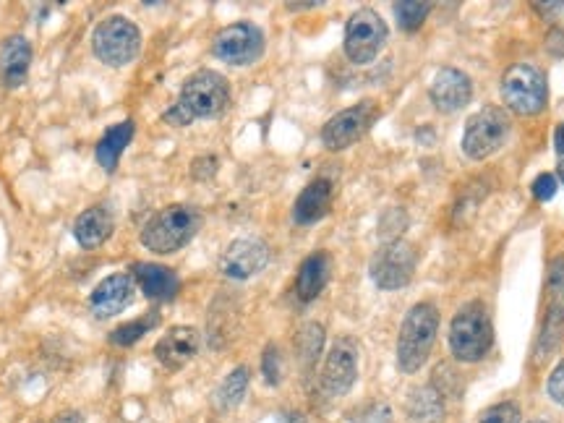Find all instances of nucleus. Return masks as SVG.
Wrapping results in <instances>:
<instances>
[{
  "label": "nucleus",
  "mask_w": 564,
  "mask_h": 423,
  "mask_svg": "<svg viewBox=\"0 0 564 423\" xmlns=\"http://www.w3.org/2000/svg\"><path fill=\"white\" fill-rule=\"evenodd\" d=\"M358 343L353 337H337L322 369V390L332 397H343L353 390L358 379Z\"/></svg>",
  "instance_id": "13"
},
{
  "label": "nucleus",
  "mask_w": 564,
  "mask_h": 423,
  "mask_svg": "<svg viewBox=\"0 0 564 423\" xmlns=\"http://www.w3.org/2000/svg\"><path fill=\"white\" fill-rule=\"evenodd\" d=\"M418 254L408 241H392L384 243L382 249L371 256L369 275L376 288L382 290H400L405 288L413 275H416Z\"/></svg>",
  "instance_id": "9"
},
{
  "label": "nucleus",
  "mask_w": 564,
  "mask_h": 423,
  "mask_svg": "<svg viewBox=\"0 0 564 423\" xmlns=\"http://www.w3.org/2000/svg\"><path fill=\"white\" fill-rule=\"evenodd\" d=\"M215 173H217V157L215 155L196 157L194 165H191V175H194L196 181H209V178H212Z\"/></svg>",
  "instance_id": "34"
},
{
  "label": "nucleus",
  "mask_w": 564,
  "mask_h": 423,
  "mask_svg": "<svg viewBox=\"0 0 564 423\" xmlns=\"http://www.w3.org/2000/svg\"><path fill=\"white\" fill-rule=\"evenodd\" d=\"M376 115H379V105L374 100H361L356 105H350V108L340 110L322 126L324 147L332 149V152L353 147L356 141H361L363 136L369 134Z\"/></svg>",
  "instance_id": "11"
},
{
  "label": "nucleus",
  "mask_w": 564,
  "mask_h": 423,
  "mask_svg": "<svg viewBox=\"0 0 564 423\" xmlns=\"http://www.w3.org/2000/svg\"><path fill=\"white\" fill-rule=\"evenodd\" d=\"M324 345V329L319 324H306L303 332L298 335V356H301V366L303 369H311L322 353Z\"/></svg>",
  "instance_id": "27"
},
{
  "label": "nucleus",
  "mask_w": 564,
  "mask_h": 423,
  "mask_svg": "<svg viewBox=\"0 0 564 423\" xmlns=\"http://www.w3.org/2000/svg\"><path fill=\"white\" fill-rule=\"evenodd\" d=\"M316 6H322V3H285L288 11H306V8H316Z\"/></svg>",
  "instance_id": "37"
},
{
  "label": "nucleus",
  "mask_w": 564,
  "mask_h": 423,
  "mask_svg": "<svg viewBox=\"0 0 564 423\" xmlns=\"http://www.w3.org/2000/svg\"><path fill=\"white\" fill-rule=\"evenodd\" d=\"M546 390H549V397L557 405L564 408V358L554 366V371L549 374V382H546Z\"/></svg>",
  "instance_id": "33"
},
{
  "label": "nucleus",
  "mask_w": 564,
  "mask_h": 423,
  "mask_svg": "<svg viewBox=\"0 0 564 423\" xmlns=\"http://www.w3.org/2000/svg\"><path fill=\"white\" fill-rule=\"evenodd\" d=\"M431 102L439 113H457L473 97V81L468 74L457 71V68H442L434 81H431Z\"/></svg>",
  "instance_id": "16"
},
{
  "label": "nucleus",
  "mask_w": 564,
  "mask_h": 423,
  "mask_svg": "<svg viewBox=\"0 0 564 423\" xmlns=\"http://www.w3.org/2000/svg\"><path fill=\"white\" fill-rule=\"evenodd\" d=\"M202 348V335L194 327H173L155 345V358L168 371L183 369Z\"/></svg>",
  "instance_id": "17"
},
{
  "label": "nucleus",
  "mask_w": 564,
  "mask_h": 423,
  "mask_svg": "<svg viewBox=\"0 0 564 423\" xmlns=\"http://www.w3.org/2000/svg\"><path fill=\"white\" fill-rule=\"evenodd\" d=\"M546 316L541 337L536 345V358L544 361L562 345L564 337V256H557L549 269V285H546Z\"/></svg>",
  "instance_id": "12"
},
{
  "label": "nucleus",
  "mask_w": 564,
  "mask_h": 423,
  "mask_svg": "<svg viewBox=\"0 0 564 423\" xmlns=\"http://www.w3.org/2000/svg\"><path fill=\"white\" fill-rule=\"evenodd\" d=\"M230 105V81L217 71H196L188 76L181 87V97L175 102V108L181 110L186 123L194 121H212L220 118Z\"/></svg>",
  "instance_id": "3"
},
{
  "label": "nucleus",
  "mask_w": 564,
  "mask_h": 423,
  "mask_svg": "<svg viewBox=\"0 0 564 423\" xmlns=\"http://www.w3.org/2000/svg\"><path fill=\"white\" fill-rule=\"evenodd\" d=\"M32 58V42L24 34H8L6 40L0 42V81H3V87H21L29 76Z\"/></svg>",
  "instance_id": "18"
},
{
  "label": "nucleus",
  "mask_w": 564,
  "mask_h": 423,
  "mask_svg": "<svg viewBox=\"0 0 564 423\" xmlns=\"http://www.w3.org/2000/svg\"><path fill=\"white\" fill-rule=\"evenodd\" d=\"M410 416L418 423H437V418L442 416V397L437 395V390H418L410 397Z\"/></svg>",
  "instance_id": "25"
},
{
  "label": "nucleus",
  "mask_w": 564,
  "mask_h": 423,
  "mask_svg": "<svg viewBox=\"0 0 564 423\" xmlns=\"http://www.w3.org/2000/svg\"><path fill=\"white\" fill-rule=\"evenodd\" d=\"M329 277H332V256L327 251H314L303 259L301 269L296 277V293L303 303H311L322 296L327 288Z\"/></svg>",
  "instance_id": "22"
},
{
  "label": "nucleus",
  "mask_w": 564,
  "mask_h": 423,
  "mask_svg": "<svg viewBox=\"0 0 564 423\" xmlns=\"http://www.w3.org/2000/svg\"><path fill=\"white\" fill-rule=\"evenodd\" d=\"M136 134V123L134 121H121L110 126L102 139L97 141V149H94V160L100 165L102 170L108 175H113L118 170V162H121V155L126 152V147L131 144Z\"/></svg>",
  "instance_id": "23"
},
{
  "label": "nucleus",
  "mask_w": 564,
  "mask_h": 423,
  "mask_svg": "<svg viewBox=\"0 0 564 423\" xmlns=\"http://www.w3.org/2000/svg\"><path fill=\"white\" fill-rule=\"evenodd\" d=\"M155 319L157 314H149L144 316V319H134V322H126L121 324V327H115L108 335L110 345H115V348H131V345H136L141 337L147 335L149 329L155 327L157 324Z\"/></svg>",
  "instance_id": "26"
},
{
  "label": "nucleus",
  "mask_w": 564,
  "mask_h": 423,
  "mask_svg": "<svg viewBox=\"0 0 564 423\" xmlns=\"http://www.w3.org/2000/svg\"><path fill=\"white\" fill-rule=\"evenodd\" d=\"M131 277L136 280V285L141 288V293L149 298V301H173L181 290V280L175 275L170 267H162V264L152 262H141L131 267Z\"/></svg>",
  "instance_id": "21"
},
{
  "label": "nucleus",
  "mask_w": 564,
  "mask_h": 423,
  "mask_svg": "<svg viewBox=\"0 0 564 423\" xmlns=\"http://www.w3.org/2000/svg\"><path fill=\"white\" fill-rule=\"evenodd\" d=\"M494 345L491 316L481 301L465 303L450 324V350L460 363H476L489 356Z\"/></svg>",
  "instance_id": "4"
},
{
  "label": "nucleus",
  "mask_w": 564,
  "mask_h": 423,
  "mask_svg": "<svg viewBox=\"0 0 564 423\" xmlns=\"http://www.w3.org/2000/svg\"><path fill=\"white\" fill-rule=\"evenodd\" d=\"M502 100L517 115H536L546 108L549 84L536 66L517 63L502 76Z\"/></svg>",
  "instance_id": "6"
},
{
  "label": "nucleus",
  "mask_w": 564,
  "mask_h": 423,
  "mask_svg": "<svg viewBox=\"0 0 564 423\" xmlns=\"http://www.w3.org/2000/svg\"><path fill=\"white\" fill-rule=\"evenodd\" d=\"M332 194H335V186H332L329 178L311 181L298 194L296 204H293V222L301 225V228H309V225H316L319 220H324L329 209H332Z\"/></svg>",
  "instance_id": "20"
},
{
  "label": "nucleus",
  "mask_w": 564,
  "mask_h": 423,
  "mask_svg": "<svg viewBox=\"0 0 564 423\" xmlns=\"http://www.w3.org/2000/svg\"><path fill=\"white\" fill-rule=\"evenodd\" d=\"M554 149H557V155L564 160V123L557 128V134H554Z\"/></svg>",
  "instance_id": "36"
},
{
  "label": "nucleus",
  "mask_w": 564,
  "mask_h": 423,
  "mask_svg": "<svg viewBox=\"0 0 564 423\" xmlns=\"http://www.w3.org/2000/svg\"><path fill=\"white\" fill-rule=\"evenodd\" d=\"M92 50L110 68L128 66L141 50V32L128 16L113 14L102 19L92 34Z\"/></svg>",
  "instance_id": "5"
},
{
  "label": "nucleus",
  "mask_w": 564,
  "mask_h": 423,
  "mask_svg": "<svg viewBox=\"0 0 564 423\" xmlns=\"http://www.w3.org/2000/svg\"><path fill=\"white\" fill-rule=\"evenodd\" d=\"M269 256H272V251L259 238H238V241H233L228 249L222 251L220 272L228 280L246 282L267 267Z\"/></svg>",
  "instance_id": "14"
},
{
  "label": "nucleus",
  "mask_w": 564,
  "mask_h": 423,
  "mask_svg": "<svg viewBox=\"0 0 564 423\" xmlns=\"http://www.w3.org/2000/svg\"><path fill=\"white\" fill-rule=\"evenodd\" d=\"M50 423H84V416L76 410H66V413H58Z\"/></svg>",
  "instance_id": "35"
},
{
  "label": "nucleus",
  "mask_w": 564,
  "mask_h": 423,
  "mask_svg": "<svg viewBox=\"0 0 564 423\" xmlns=\"http://www.w3.org/2000/svg\"><path fill=\"white\" fill-rule=\"evenodd\" d=\"M249 379H251V374L246 366H238V369L230 371V374L222 379V384L215 392L217 410L228 413V410L238 408V405L243 403L246 392H249Z\"/></svg>",
  "instance_id": "24"
},
{
  "label": "nucleus",
  "mask_w": 564,
  "mask_h": 423,
  "mask_svg": "<svg viewBox=\"0 0 564 423\" xmlns=\"http://www.w3.org/2000/svg\"><path fill=\"white\" fill-rule=\"evenodd\" d=\"M429 11H431V3H421V0H403V3H395V19L403 32H416V29H421V24L426 21Z\"/></svg>",
  "instance_id": "28"
},
{
  "label": "nucleus",
  "mask_w": 564,
  "mask_h": 423,
  "mask_svg": "<svg viewBox=\"0 0 564 423\" xmlns=\"http://www.w3.org/2000/svg\"><path fill=\"white\" fill-rule=\"evenodd\" d=\"M510 115L502 108L486 105L476 115H470L463 131V152L470 160H486L497 155L510 139Z\"/></svg>",
  "instance_id": "7"
},
{
  "label": "nucleus",
  "mask_w": 564,
  "mask_h": 423,
  "mask_svg": "<svg viewBox=\"0 0 564 423\" xmlns=\"http://www.w3.org/2000/svg\"><path fill=\"white\" fill-rule=\"evenodd\" d=\"M408 228V217H405V209L400 207H392L387 209L379 220V238L384 243H392V241H400V235L405 233Z\"/></svg>",
  "instance_id": "29"
},
{
  "label": "nucleus",
  "mask_w": 564,
  "mask_h": 423,
  "mask_svg": "<svg viewBox=\"0 0 564 423\" xmlns=\"http://www.w3.org/2000/svg\"><path fill=\"white\" fill-rule=\"evenodd\" d=\"M531 423H549V421H531Z\"/></svg>",
  "instance_id": "40"
},
{
  "label": "nucleus",
  "mask_w": 564,
  "mask_h": 423,
  "mask_svg": "<svg viewBox=\"0 0 564 423\" xmlns=\"http://www.w3.org/2000/svg\"><path fill=\"white\" fill-rule=\"evenodd\" d=\"M533 196H536L538 202H551L557 196V175H538L536 181H533Z\"/></svg>",
  "instance_id": "32"
},
{
  "label": "nucleus",
  "mask_w": 564,
  "mask_h": 423,
  "mask_svg": "<svg viewBox=\"0 0 564 423\" xmlns=\"http://www.w3.org/2000/svg\"><path fill=\"white\" fill-rule=\"evenodd\" d=\"M262 369H264V379H267L269 387H277L282 379V356L277 345H267L262 356Z\"/></svg>",
  "instance_id": "30"
},
{
  "label": "nucleus",
  "mask_w": 564,
  "mask_h": 423,
  "mask_svg": "<svg viewBox=\"0 0 564 423\" xmlns=\"http://www.w3.org/2000/svg\"><path fill=\"white\" fill-rule=\"evenodd\" d=\"M264 32L251 21H235L220 29L212 42V55L228 66H251L264 55Z\"/></svg>",
  "instance_id": "10"
},
{
  "label": "nucleus",
  "mask_w": 564,
  "mask_h": 423,
  "mask_svg": "<svg viewBox=\"0 0 564 423\" xmlns=\"http://www.w3.org/2000/svg\"><path fill=\"white\" fill-rule=\"evenodd\" d=\"M115 230V217L105 204H94V207H87L76 217L74 222V238L79 243L81 249L94 251L105 246L110 241V235Z\"/></svg>",
  "instance_id": "19"
},
{
  "label": "nucleus",
  "mask_w": 564,
  "mask_h": 423,
  "mask_svg": "<svg viewBox=\"0 0 564 423\" xmlns=\"http://www.w3.org/2000/svg\"><path fill=\"white\" fill-rule=\"evenodd\" d=\"M557 175H559V181H562V183H564V160H562V162H559V170H557Z\"/></svg>",
  "instance_id": "39"
},
{
  "label": "nucleus",
  "mask_w": 564,
  "mask_h": 423,
  "mask_svg": "<svg viewBox=\"0 0 564 423\" xmlns=\"http://www.w3.org/2000/svg\"><path fill=\"white\" fill-rule=\"evenodd\" d=\"M439 332V311L431 303H416L405 314L400 337H397V369L403 374H416L429 361Z\"/></svg>",
  "instance_id": "2"
},
{
  "label": "nucleus",
  "mask_w": 564,
  "mask_h": 423,
  "mask_svg": "<svg viewBox=\"0 0 564 423\" xmlns=\"http://www.w3.org/2000/svg\"><path fill=\"white\" fill-rule=\"evenodd\" d=\"M136 280L128 272H113L89 296V309L97 319H113L134 303Z\"/></svg>",
  "instance_id": "15"
},
{
  "label": "nucleus",
  "mask_w": 564,
  "mask_h": 423,
  "mask_svg": "<svg viewBox=\"0 0 564 423\" xmlns=\"http://www.w3.org/2000/svg\"><path fill=\"white\" fill-rule=\"evenodd\" d=\"M202 225L204 217L199 209L188 204H173L149 217L139 235L141 246L152 254H175L194 241Z\"/></svg>",
  "instance_id": "1"
},
{
  "label": "nucleus",
  "mask_w": 564,
  "mask_h": 423,
  "mask_svg": "<svg viewBox=\"0 0 564 423\" xmlns=\"http://www.w3.org/2000/svg\"><path fill=\"white\" fill-rule=\"evenodd\" d=\"M478 423H523V416L515 403H499L486 410Z\"/></svg>",
  "instance_id": "31"
},
{
  "label": "nucleus",
  "mask_w": 564,
  "mask_h": 423,
  "mask_svg": "<svg viewBox=\"0 0 564 423\" xmlns=\"http://www.w3.org/2000/svg\"><path fill=\"white\" fill-rule=\"evenodd\" d=\"M387 24L374 8H358L356 14L350 16L345 24V55L350 63L356 66H366V63L376 61V55L387 42Z\"/></svg>",
  "instance_id": "8"
},
{
  "label": "nucleus",
  "mask_w": 564,
  "mask_h": 423,
  "mask_svg": "<svg viewBox=\"0 0 564 423\" xmlns=\"http://www.w3.org/2000/svg\"><path fill=\"white\" fill-rule=\"evenodd\" d=\"M285 423H306V418H303L301 413H288V416H285Z\"/></svg>",
  "instance_id": "38"
}]
</instances>
